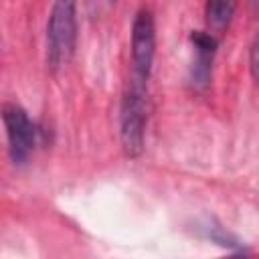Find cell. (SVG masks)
I'll list each match as a JSON object with an SVG mask.
<instances>
[{"label": "cell", "mask_w": 259, "mask_h": 259, "mask_svg": "<svg viewBox=\"0 0 259 259\" xmlns=\"http://www.w3.org/2000/svg\"><path fill=\"white\" fill-rule=\"evenodd\" d=\"M156 57V20L152 10L140 8L132 22V79L148 83Z\"/></svg>", "instance_id": "4"}, {"label": "cell", "mask_w": 259, "mask_h": 259, "mask_svg": "<svg viewBox=\"0 0 259 259\" xmlns=\"http://www.w3.org/2000/svg\"><path fill=\"white\" fill-rule=\"evenodd\" d=\"M239 0H206L204 2V20L212 34H221L231 24L237 12Z\"/></svg>", "instance_id": "6"}, {"label": "cell", "mask_w": 259, "mask_h": 259, "mask_svg": "<svg viewBox=\"0 0 259 259\" xmlns=\"http://www.w3.org/2000/svg\"><path fill=\"white\" fill-rule=\"evenodd\" d=\"M192 45V63H190V85L196 91H202L212 77V63L219 51V38L210 30H192L190 32Z\"/></svg>", "instance_id": "5"}, {"label": "cell", "mask_w": 259, "mask_h": 259, "mask_svg": "<svg viewBox=\"0 0 259 259\" xmlns=\"http://www.w3.org/2000/svg\"><path fill=\"white\" fill-rule=\"evenodd\" d=\"M148 125V83L130 79L119 105V140L125 156L138 158L144 152Z\"/></svg>", "instance_id": "1"}, {"label": "cell", "mask_w": 259, "mask_h": 259, "mask_svg": "<svg viewBox=\"0 0 259 259\" xmlns=\"http://www.w3.org/2000/svg\"><path fill=\"white\" fill-rule=\"evenodd\" d=\"M249 73H251L253 81L259 83V32L249 47Z\"/></svg>", "instance_id": "8"}, {"label": "cell", "mask_w": 259, "mask_h": 259, "mask_svg": "<svg viewBox=\"0 0 259 259\" xmlns=\"http://www.w3.org/2000/svg\"><path fill=\"white\" fill-rule=\"evenodd\" d=\"M77 45V0H55L47 20V67L63 69Z\"/></svg>", "instance_id": "2"}, {"label": "cell", "mask_w": 259, "mask_h": 259, "mask_svg": "<svg viewBox=\"0 0 259 259\" xmlns=\"http://www.w3.org/2000/svg\"><path fill=\"white\" fill-rule=\"evenodd\" d=\"M2 121H4V130H6L10 160L14 166H20L34 152V146L38 140V130H36L34 121L28 117L26 109L12 101H6L2 105Z\"/></svg>", "instance_id": "3"}, {"label": "cell", "mask_w": 259, "mask_h": 259, "mask_svg": "<svg viewBox=\"0 0 259 259\" xmlns=\"http://www.w3.org/2000/svg\"><path fill=\"white\" fill-rule=\"evenodd\" d=\"M113 6H115V0H87V10L91 18L105 16Z\"/></svg>", "instance_id": "7"}]
</instances>
